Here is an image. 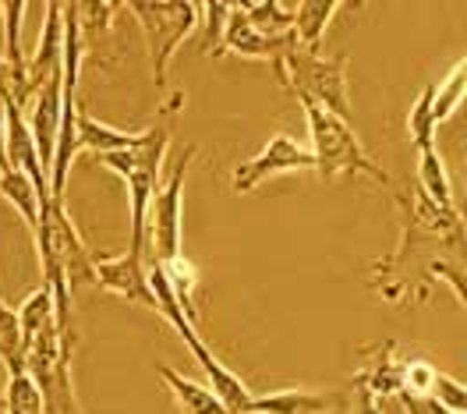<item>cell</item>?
<instances>
[{"label":"cell","instance_id":"obj_9","mask_svg":"<svg viewBox=\"0 0 467 414\" xmlns=\"http://www.w3.org/2000/svg\"><path fill=\"white\" fill-rule=\"evenodd\" d=\"M92 284L107 287L120 295L131 305H142V308H152L156 312V297H152V287H149V269H146V244H128L124 255L117 259H99L92 255Z\"/></svg>","mask_w":467,"mask_h":414},{"label":"cell","instance_id":"obj_16","mask_svg":"<svg viewBox=\"0 0 467 414\" xmlns=\"http://www.w3.org/2000/svg\"><path fill=\"white\" fill-rule=\"evenodd\" d=\"M156 372H160L163 383L174 389V400H177V408H181V414H231L213 389H205V386L184 379L181 372L167 368V365H156Z\"/></svg>","mask_w":467,"mask_h":414},{"label":"cell","instance_id":"obj_28","mask_svg":"<svg viewBox=\"0 0 467 414\" xmlns=\"http://www.w3.org/2000/svg\"><path fill=\"white\" fill-rule=\"evenodd\" d=\"M354 414H382L379 397L368 393L365 386H358V383H354Z\"/></svg>","mask_w":467,"mask_h":414},{"label":"cell","instance_id":"obj_29","mask_svg":"<svg viewBox=\"0 0 467 414\" xmlns=\"http://www.w3.org/2000/svg\"><path fill=\"white\" fill-rule=\"evenodd\" d=\"M0 361L7 365V372H26V361L15 355V351H11L7 344H0Z\"/></svg>","mask_w":467,"mask_h":414},{"label":"cell","instance_id":"obj_11","mask_svg":"<svg viewBox=\"0 0 467 414\" xmlns=\"http://www.w3.org/2000/svg\"><path fill=\"white\" fill-rule=\"evenodd\" d=\"M410 357H400L397 355V344H382V347H372L368 355H365V365L358 368V376H354V383L365 386L368 393H376V397H397V393H404V368H408Z\"/></svg>","mask_w":467,"mask_h":414},{"label":"cell","instance_id":"obj_5","mask_svg":"<svg viewBox=\"0 0 467 414\" xmlns=\"http://www.w3.org/2000/svg\"><path fill=\"white\" fill-rule=\"evenodd\" d=\"M305 118H308V135H312V156H316V171L326 181L333 178H358L368 174L382 188H389V174L379 163H372L365 156V149L358 142V135L350 131V120H340L337 114L322 110L316 103H301Z\"/></svg>","mask_w":467,"mask_h":414},{"label":"cell","instance_id":"obj_25","mask_svg":"<svg viewBox=\"0 0 467 414\" xmlns=\"http://www.w3.org/2000/svg\"><path fill=\"white\" fill-rule=\"evenodd\" d=\"M205 15V32H202V50L213 57L220 39H223V29H227V15H231V4H220V0H205L199 4Z\"/></svg>","mask_w":467,"mask_h":414},{"label":"cell","instance_id":"obj_17","mask_svg":"<svg viewBox=\"0 0 467 414\" xmlns=\"http://www.w3.org/2000/svg\"><path fill=\"white\" fill-rule=\"evenodd\" d=\"M0 195L22 212L29 231H36V223H39V188L22 171H11L4 156H0Z\"/></svg>","mask_w":467,"mask_h":414},{"label":"cell","instance_id":"obj_22","mask_svg":"<svg viewBox=\"0 0 467 414\" xmlns=\"http://www.w3.org/2000/svg\"><path fill=\"white\" fill-rule=\"evenodd\" d=\"M464 99H467V54L446 71V78L436 86V124L453 118Z\"/></svg>","mask_w":467,"mask_h":414},{"label":"cell","instance_id":"obj_18","mask_svg":"<svg viewBox=\"0 0 467 414\" xmlns=\"http://www.w3.org/2000/svg\"><path fill=\"white\" fill-rule=\"evenodd\" d=\"M418 188L429 202H436L439 209H457L453 199V188H450V174H446V163L439 156V149L421 152V163H418Z\"/></svg>","mask_w":467,"mask_h":414},{"label":"cell","instance_id":"obj_12","mask_svg":"<svg viewBox=\"0 0 467 414\" xmlns=\"http://www.w3.org/2000/svg\"><path fill=\"white\" fill-rule=\"evenodd\" d=\"M337 397L329 393H308V389H284V393H265L252 397L248 414H333Z\"/></svg>","mask_w":467,"mask_h":414},{"label":"cell","instance_id":"obj_3","mask_svg":"<svg viewBox=\"0 0 467 414\" xmlns=\"http://www.w3.org/2000/svg\"><path fill=\"white\" fill-rule=\"evenodd\" d=\"M280 86L297 96V103H316L322 110L337 114L340 120H350V96H348V60L322 57L294 39L284 60L273 67Z\"/></svg>","mask_w":467,"mask_h":414},{"label":"cell","instance_id":"obj_26","mask_svg":"<svg viewBox=\"0 0 467 414\" xmlns=\"http://www.w3.org/2000/svg\"><path fill=\"white\" fill-rule=\"evenodd\" d=\"M0 344H7L15 355L22 357V336H18V312L11 305H4L0 297ZM26 361V357H22Z\"/></svg>","mask_w":467,"mask_h":414},{"label":"cell","instance_id":"obj_20","mask_svg":"<svg viewBox=\"0 0 467 414\" xmlns=\"http://www.w3.org/2000/svg\"><path fill=\"white\" fill-rule=\"evenodd\" d=\"M54 323H57V312H54L50 291H47V287L32 291V295L26 297V305L18 308V336H22V347H26L29 340H36L47 326H54Z\"/></svg>","mask_w":467,"mask_h":414},{"label":"cell","instance_id":"obj_8","mask_svg":"<svg viewBox=\"0 0 467 414\" xmlns=\"http://www.w3.org/2000/svg\"><path fill=\"white\" fill-rule=\"evenodd\" d=\"M316 156L312 149H305L301 142H294L291 135H273L252 160H241L234 167V191L248 195L255 191L263 181H269L273 174H287V171H312Z\"/></svg>","mask_w":467,"mask_h":414},{"label":"cell","instance_id":"obj_15","mask_svg":"<svg viewBox=\"0 0 467 414\" xmlns=\"http://www.w3.org/2000/svg\"><path fill=\"white\" fill-rule=\"evenodd\" d=\"M340 11V0H305L294 7V39L297 47L322 54V36L326 26L333 22V15Z\"/></svg>","mask_w":467,"mask_h":414},{"label":"cell","instance_id":"obj_24","mask_svg":"<svg viewBox=\"0 0 467 414\" xmlns=\"http://www.w3.org/2000/svg\"><path fill=\"white\" fill-rule=\"evenodd\" d=\"M436 404H442L450 414H467V386L446 372L436 368V379H432V393H429Z\"/></svg>","mask_w":467,"mask_h":414},{"label":"cell","instance_id":"obj_21","mask_svg":"<svg viewBox=\"0 0 467 414\" xmlns=\"http://www.w3.org/2000/svg\"><path fill=\"white\" fill-rule=\"evenodd\" d=\"M248 26H255L265 36H291L294 32V11L276 4V0H259V4H237Z\"/></svg>","mask_w":467,"mask_h":414},{"label":"cell","instance_id":"obj_4","mask_svg":"<svg viewBox=\"0 0 467 414\" xmlns=\"http://www.w3.org/2000/svg\"><path fill=\"white\" fill-rule=\"evenodd\" d=\"M149 287H152V297H156V312H160L167 323L174 326L177 336L184 340V347L195 355L199 368H202L205 379H209V386H213V393L223 400V408H227L231 414H248V404H252L248 386L241 383L231 368H227L220 357L209 351V344L199 336L195 323L184 316V308H181V301H177L174 287H171V280L163 276V269H160V266L149 269Z\"/></svg>","mask_w":467,"mask_h":414},{"label":"cell","instance_id":"obj_23","mask_svg":"<svg viewBox=\"0 0 467 414\" xmlns=\"http://www.w3.org/2000/svg\"><path fill=\"white\" fill-rule=\"evenodd\" d=\"M4 414H47L43 411V393L26 372H7L4 386Z\"/></svg>","mask_w":467,"mask_h":414},{"label":"cell","instance_id":"obj_1","mask_svg":"<svg viewBox=\"0 0 467 414\" xmlns=\"http://www.w3.org/2000/svg\"><path fill=\"white\" fill-rule=\"evenodd\" d=\"M400 241L376 259L368 284L386 301H429L432 284L442 280L467 312V223L461 209H439L414 184L397 195Z\"/></svg>","mask_w":467,"mask_h":414},{"label":"cell","instance_id":"obj_13","mask_svg":"<svg viewBox=\"0 0 467 414\" xmlns=\"http://www.w3.org/2000/svg\"><path fill=\"white\" fill-rule=\"evenodd\" d=\"M146 131H124L114 124H103V120L88 118L86 110H78V149H86L92 156H110V152H124V149H135L142 142Z\"/></svg>","mask_w":467,"mask_h":414},{"label":"cell","instance_id":"obj_14","mask_svg":"<svg viewBox=\"0 0 467 414\" xmlns=\"http://www.w3.org/2000/svg\"><path fill=\"white\" fill-rule=\"evenodd\" d=\"M124 4L117 0H75L71 4V15H75V26H78V36H82V47L86 50H99L103 39L110 36V26H114V15Z\"/></svg>","mask_w":467,"mask_h":414},{"label":"cell","instance_id":"obj_10","mask_svg":"<svg viewBox=\"0 0 467 414\" xmlns=\"http://www.w3.org/2000/svg\"><path fill=\"white\" fill-rule=\"evenodd\" d=\"M294 43V32L291 36H265L255 26H248V18L241 15V7L231 4V15H227V29H223V39L216 47L213 57H223V54H241V57H252V60H269L273 67L284 60L287 47Z\"/></svg>","mask_w":467,"mask_h":414},{"label":"cell","instance_id":"obj_6","mask_svg":"<svg viewBox=\"0 0 467 414\" xmlns=\"http://www.w3.org/2000/svg\"><path fill=\"white\" fill-rule=\"evenodd\" d=\"M124 11H131V18L142 26L152 82L163 92L167 89L171 57L199 26V4H188V0H131V4H124Z\"/></svg>","mask_w":467,"mask_h":414},{"label":"cell","instance_id":"obj_7","mask_svg":"<svg viewBox=\"0 0 467 414\" xmlns=\"http://www.w3.org/2000/svg\"><path fill=\"white\" fill-rule=\"evenodd\" d=\"M195 152H199L195 146L181 149V160L174 163L171 178L156 188L152 206H149V241H152V259L160 266L181 259V195H184V178H188Z\"/></svg>","mask_w":467,"mask_h":414},{"label":"cell","instance_id":"obj_2","mask_svg":"<svg viewBox=\"0 0 467 414\" xmlns=\"http://www.w3.org/2000/svg\"><path fill=\"white\" fill-rule=\"evenodd\" d=\"M181 107V96L171 99L167 114L160 124L146 128L142 142L135 149H124V152H110V156H96L107 171H114L128 184V202H131V241L135 244H149V206H152V195L160 188V167L167 160V149H171V124L167 118Z\"/></svg>","mask_w":467,"mask_h":414},{"label":"cell","instance_id":"obj_19","mask_svg":"<svg viewBox=\"0 0 467 414\" xmlns=\"http://www.w3.org/2000/svg\"><path fill=\"white\" fill-rule=\"evenodd\" d=\"M436 86H425L408 114V135L418 152L436 149Z\"/></svg>","mask_w":467,"mask_h":414},{"label":"cell","instance_id":"obj_27","mask_svg":"<svg viewBox=\"0 0 467 414\" xmlns=\"http://www.w3.org/2000/svg\"><path fill=\"white\" fill-rule=\"evenodd\" d=\"M397 400L404 404L408 414H450L442 404H436L432 397H414V393H397Z\"/></svg>","mask_w":467,"mask_h":414}]
</instances>
